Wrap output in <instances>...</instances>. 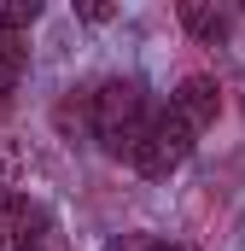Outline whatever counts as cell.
Segmentation results:
<instances>
[{"label":"cell","instance_id":"obj_1","mask_svg":"<svg viewBox=\"0 0 245 251\" xmlns=\"http://www.w3.org/2000/svg\"><path fill=\"white\" fill-rule=\"evenodd\" d=\"M152 105H146V88L140 82H99L94 94H88V128H94V140H99V152L105 158H140V146H146V134H152Z\"/></svg>","mask_w":245,"mask_h":251},{"label":"cell","instance_id":"obj_3","mask_svg":"<svg viewBox=\"0 0 245 251\" xmlns=\"http://www.w3.org/2000/svg\"><path fill=\"white\" fill-rule=\"evenodd\" d=\"M47 228H53V216H47L35 199L0 187V251H35Z\"/></svg>","mask_w":245,"mask_h":251},{"label":"cell","instance_id":"obj_6","mask_svg":"<svg viewBox=\"0 0 245 251\" xmlns=\"http://www.w3.org/2000/svg\"><path fill=\"white\" fill-rule=\"evenodd\" d=\"M24 59H29V41H24V29L0 24V100L18 88V76H24Z\"/></svg>","mask_w":245,"mask_h":251},{"label":"cell","instance_id":"obj_8","mask_svg":"<svg viewBox=\"0 0 245 251\" xmlns=\"http://www.w3.org/2000/svg\"><path fill=\"white\" fill-rule=\"evenodd\" d=\"M35 251H70V246H64V234H59V222L41 234V246H35Z\"/></svg>","mask_w":245,"mask_h":251},{"label":"cell","instance_id":"obj_7","mask_svg":"<svg viewBox=\"0 0 245 251\" xmlns=\"http://www.w3.org/2000/svg\"><path fill=\"white\" fill-rule=\"evenodd\" d=\"M105 251H187V246H170L158 234H117V240H105Z\"/></svg>","mask_w":245,"mask_h":251},{"label":"cell","instance_id":"obj_4","mask_svg":"<svg viewBox=\"0 0 245 251\" xmlns=\"http://www.w3.org/2000/svg\"><path fill=\"white\" fill-rule=\"evenodd\" d=\"M170 105H175V111H181L187 123H193L198 134H204V128H210L216 117H222V88H216V76H187L181 88L170 94Z\"/></svg>","mask_w":245,"mask_h":251},{"label":"cell","instance_id":"obj_9","mask_svg":"<svg viewBox=\"0 0 245 251\" xmlns=\"http://www.w3.org/2000/svg\"><path fill=\"white\" fill-rule=\"evenodd\" d=\"M76 12H82L88 24H105V18H117V6H76Z\"/></svg>","mask_w":245,"mask_h":251},{"label":"cell","instance_id":"obj_2","mask_svg":"<svg viewBox=\"0 0 245 251\" xmlns=\"http://www.w3.org/2000/svg\"><path fill=\"white\" fill-rule=\"evenodd\" d=\"M193 146H198V128L170 105V111H158V117H152V134H146V146H140L134 170H140L146 181H170L187 158H193Z\"/></svg>","mask_w":245,"mask_h":251},{"label":"cell","instance_id":"obj_5","mask_svg":"<svg viewBox=\"0 0 245 251\" xmlns=\"http://www.w3.org/2000/svg\"><path fill=\"white\" fill-rule=\"evenodd\" d=\"M181 29H187V35H198V41H222V35L234 29V12H228V6L187 0V6H181Z\"/></svg>","mask_w":245,"mask_h":251}]
</instances>
